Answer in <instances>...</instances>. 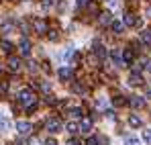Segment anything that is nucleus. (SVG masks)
I'll return each instance as SVG.
<instances>
[{
  "mask_svg": "<svg viewBox=\"0 0 151 145\" xmlns=\"http://www.w3.org/2000/svg\"><path fill=\"white\" fill-rule=\"evenodd\" d=\"M19 102L23 106H27V110H35L37 108V94H35V90H31V88L21 90L19 92Z\"/></svg>",
  "mask_w": 151,
  "mask_h": 145,
  "instance_id": "nucleus-1",
  "label": "nucleus"
},
{
  "mask_svg": "<svg viewBox=\"0 0 151 145\" xmlns=\"http://www.w3.org/2000/svg\"><path fill=\"white\" fill-rule=\"evenodd\" d=\"M45 129H47L49 133H59V131H61V121L53 117V119H49V121L45 123Z\"/></svg>",
  "mask_w": 151,
  "mask_h": 145,
  "instance_id": "nucleus-2",
  "label": "nucleus"
},
{
  "mask_svg": "<svg viewBox=\"0 0 151 145\" xmlns=\"http://www.w3.org/2000/svg\"><path fill=\"white\" fill-rule=\"evenodd\" d=\"M123 23H125L127 27H141V25H143V21H141V19H137L135 14L127 12V14H125V19H123Z\"/></svg>",
  "mask_w": 151,
  "mask_h": 145,
  "instance_id": "nucleus-3",
  "label": "nucleus"
},
{
  "mask_svg": "<svg viewBox=\"0 0 151 145\" xmlns=\"http://www.w3.org/2000/svg\"><path fill=\"white\" fill-rule=\"evenodd\" d=\"M110 57L114 59V63H116L119 68H125V66H127L125 59H123V53H121V49H112V51H110Z\"/></svg>",
  "mask_w": 151,
  "mask_h": 145,
  "instance_id": "nucleus-4",
  "label": "nucleus"
},
{
  "mask_svg": "<svg viewBox=\"0 0 151 145\" xmlns=\"http://www.w3.org/2000/svg\"><path fill=\"white\" fill-rule=\"evenodd\" d=\"M17 131H19V135H29L33 131V127H31V123L21 121V123H17Z\"/></svg>",
  "mask_w": 151,
  "mask_h": 145,
  "instance_id": "nucleus-5",
  "label": "nucleus"
},
{
  "mask_svg": "<svg viewBox=\"0 0 151 145\" xmlns=\"http://www.w3.org/2000/svg\"><path fill=\"white\" fill-rule=\"evenodd\" d=\"M19 49H21V55H29V53H31V41H29V39H27V37H23V39H21V45H19Z\"/></svg>",
  "mask_w": 151,
  "mask_h": 145,
  "instance_id": "nucleus-6",
  "label": "nucleus"
},
{
  "mask_svg": "<svg viewBox=\"0 0 151 145\" xmlns=\"http://www.w3.org/2000/svg\"><path fill=\"white\" fill-rule=\"evenodd\" d=\"M141 84H143V78L139 72H133L129 76V86H141Z\"/></svg>",
  "mask_w": 151,
  "mask_h": 145,
  "instance_id": "nucleus-7",
  "label": "nucleus"
},
{
  "mask_svg": "<svg viewBox=\"0 0 151 145\" xmlns=\"http://www.w3.org/2000/svg\"><path fill=\"white\" fill-rule=\"evenodd\" d=\"M72 78H74V70H72V68H61V70H59V80L68 82V80H72Z\"/></svg>",
  "mask_w": 151,
  "mask_h": 145,
  "instance_id": "nucleus-8",
  "label": "nucleus"
},
{
  "mask_svg": "<svg viewBox=\"0 0 151 145\" xmlns=\"http://www.w3.org/2000/svg\"><path fill=\"white\" fill-rule=\"evenodd\" d=\"M129 104L133 108H143L145 106V98H139V96H131L129 98Z\"/></svg>",
  "mask_w": 151,
  "mask_h": 145,
  "instance_id": "nucleus-9",
  "label": "nucleus"
},
{
  "mask_svg": "<svg viewBox=\"0 0 151 145\" xmlns=\"http://www.w3.org/2000/svg\"><path fill=\"white\" fill-rule=\"evenodd\" d=\"M8 68H10L12 72H19V70H21V59L10 55V59H8Z\"/></svg>",
  "mask_w": 151,
  "mask_h": 145,
  "instance_id": "nucleus-10",
  "label": "nucleus"
},
{
  "mask_svg": "<svg viewBox=\"0 0 151 145\" xmlns=\"http://www.w3.org/2000/svg\"><path fill=\"white\" fill-rule=\"evenodd\" d=\"M80 131H82V133H90V131H92V121H90V119H82Z\"/></svg>",
  "mask_w": 151,
  "mask_h": 145,
  "instance_id": "nucleus-11",
  "label": "nucleus"
},
{
  "mask_svg": "<svg viewBox=\"0 0 151 145\" xmlns=\"http://www.w3.org/2000/svg\"><path fill=\"white\" fill-rule=\"evenodd\" d=\"M98 23H100L102 27H106V25H112V17H110V12H102L100 19H98Z\"/></svg>",
  "mask_w": 151,
  "mask_h": 145,
  "instance_id": "nucleus-12",
  "label": "nucleus"
},
{
  "mask_svg": "<svg viewBox=\"0 0 151 145\" xmlns=\"http://www.w3.org/2000/svg\"><path fill=\"white\" fill-rule=\"evenodd\" d=\"M94 55H96L98 59H104V55H106V51H104V47H102L100 43H94Z\"/></svg>",
  "mask_w": 151,
  "mask_h": 145,
  "instance_id": "nucleus-13",
  "label": "nucleus"
},
{
  "mask_svg": "<svg viewBox=\"0 0 151 145\" xmlns=\"http://www.w3.org/2000/svg\"><path fill=\"white\" fill-rule=\"evenodd\" d=\"M110 27H112V31H114L116 35H121V33L125 31V23H121V21H112V25H110Z\"/></svg>",
  "mask_w": 151,
  "mask_h": 145,
  "instance_id": "nucleus-14",
  "label": "nucleus"
},
{
  "mask_svg": "<svg viewBox=\"0 0 151 145\" xmlns=\"http://www.w3.org/2000/svg\"><path fill=\"white\" fill-rule=\"evenodd\" d=\"M129 125L137 129V127H141V125H143V121H141V119H139L137 115H131V117H129Z\"/></svg>",
  "mask_w": 151,
  "mask_h": 145,
  "instance_id": "nucleus-15",
  "label": "nucleus"
},
{
  "mask_svg": "<svg viewBox=\"0 0 151 145\" xmlns=\"http://www.w3.org/2000/svg\"><path fill=\"white\" fill-rule=\"evenodd\" d=\"M33 27L37 29V33H45V31H47V25L43 23V21H35V23H33Z\"/></svg>",
  "mask_w": 151,
  "mask_h": 145,
  "instance_id": "nucleus-16",
  "label": "nucleus"
},
{
  "mask_svg": "<svg viewBox=\"0 0 151 145\" xmlns=\"http://www.w3.org/2000/svg\"><path fill=\"white\" fill-rule=\"evenodd\" d=\"M141 41H143V43H147V45H151V29H147V31H143V33H141Z\"/></svg>",
  "mask_w": 151,
  "mask_h": 145,
  "instance_id": "nucleus-17",
  "label": "nucleus"
},
{
  "mask_svg": "<svg viewBox=\"0 0 151 145\" xmlns=\"http://www.w3.org/2000/svg\"><path fill=\"white\" fill-rule=\"evenodd\" d=\"M0 47H2V51L4 53H12V43H8V41H0Z\"/></svg>",
  "mask_w": 151,
  "mask_h": 145,
  "instance_id": "nucleus-18",
  "label": "nucleus"
},
{
  "mask_svg": "<svg viewBox=\"0 0 151 145\" xmlns=\"http://www.w3.org/2000/svg\"><path fill=\"white\" fill-rule=\"evenodd\" d=\"M72 88H74L76 94H86V86H84V84H78V82H76Z\"/></svg>",
  "mask_w": 151,
  "mask_h": 145,
  "instance_id": "nucleus-19",
  "label": "nucleus"
},
{
  "mask_svg": "<svg viewBox=\"0 0 151 145\" xmlns=\"http://www.w3.org/2000/svg\"><path fill=\"white\" fill-rule=\"evenodd\" d=\"M65 129H68L72 135H76V133L80 131V125H76V123H68V125H65Z\"/></svg>",
  "mask_w": 151,
  "mask_h": 145,
  "instance_id": "nucleus-20",
  "label": "nucleus"
},
{
  "mask_svg": "<svg viewBox=\"0 0 151 145\" xmlns=\"http://www.w3.org/2000/svg\"><path fill=\"white\" fill-rule=\"evenodd\" d=\"M70 115H72V117H78V119H80V117L84 115V110H82L80 106H74V108H70Z\"/></svg>",
  "mask_w": 151,
  "mask_h": 145,
  "instance_id": "nucleus-21",
  "label": "nucleus"
},
{
  "mask_svg": "<svg viewBox=\"0 0 151 145\" xmlns=\"http://www.w3.org/2000/svg\"><path fill=\"white\" fill-rule=\"evenodd\" d=\"M129 100H125V96H116V98H112V104L114 106H123V104H127Z\"/></svg>",
  "mask_w": 151,
  "mask_h": 145,
  "instance_id": "nucleus-22",
  "label": "nucleus"
},
{
  "mask_svg": "<svg viewBox=\"0 0 151 145\" xmlns=\"http://www.w3.org/2000/svg\"><path fill=\"white\" fill-rule=\"evenodd\" d=\"M125 145H141V141L137 137H127L125 139Z\"/></svg>",
  "mask_w": 151,
  "mask_h": 145,
  "instance_id": "nucleus-23",
  "label": "nucleus"
},
{
  "mask_svg": "<svg viewBox=\"0 0 151 145\" xmlns=\"http://www.w3.org/2000/svg\"><path fill=\"white\" fill-rule=\"evenodd\" d=\"M123 59H125V63H129V61L133 59V51H131V49H125V53H123Z\"/></svg>",
  "mask_w": 151,
  "mask_h": 145,
  "instance_id": "nucleus-24",
  "label": "nucleus"
},
{
  "mask_svg": "<svg viewBox=\"0 0 151 145\" xmlns=\"http://www.w3.org/2000/svg\"><path fill=\"white\" fill-rule=\"evenodd\" d=\"M41 90H43L45 94H49V92H51V84H47V82H41Z\"/></svg>",
  "mask_w": 151,
  "mask_h": 145,
  "instance_id": "nucleus-25",
  "label": "nucleus"
},
{
  "mask_svg": "<svg viewBox=\"0 0 151 145\" xmlns=\"http://www.w3.org/2000/svg\"><path fill=\"white\" fill-rule=\"evenodd\" d=\"M0 129H4V131L8 129V121H6V119H4L2 115H0Z\"/></svg>",
  "mask_w": 151,
  "mask_h": 145,
  "instance_id": "nucleus-26",
  "label": "nucleus"
},
{
  "mask_svg": "<svg viewBox=\"0 0 151 145\" xmlns=\"http://www.w3.org/2000/svg\"><path fill=\"white\" fill-rule=\"evenodd\" d=\"M72 55H74V49L72 47H68V51H63V59H70Z\"/></svg>",
  "mask_w": 151,
  "mask_h": 145,
  "instance_id": "nucleus-27",
  "label": "nucleus"
},
{
  "mask_svg": "<svg viewBox=\"0 0 151 145\" xmlns=\"http://www.w3.org/2000/svg\"><path fill=\"white\" fill-rule=\"evenodd\" d=\"M86 145H98V137H88Z\"/></svg>",
  "mask_w": 151,
  "mask_h": 145,
  "instance_id": "nucleus-28",
  "label": "nucleus"
},
{
  "mask_svg": "<svg viewBox=\"0 0 151 145\" xmlns=\"http://www.w3.org/2000/svg\"><path fill=\"white\" fill-rule=\"evenodd\" d=\"M57 31H49V41H57Z\"/></svg>",
  "mask_w": 151,
  "mask_h": 145,
  "instance_id": "nucleus-29",
  "label": "nucleus"
},
{
  "mask_svg": "<svg viewBox=\"0 0 151 145\" xmlns=\"http://www.w3.org/2000/svg\"><path fill=\"white\" fill-rule=\"evenodd\" d=\"M143 139H145V141H151V131H149V129L143 131Z\"/></svg>",
  "mask_w": 151,
  "mask_h": 145,
  "instance_id": "nucleus-30",
  "label": "nucleus"
},
{
  "mask_svg": "<svg viewBox=\"0 0 151 145\" xmlns=\"http://www.w3.org/2000/svg\"><path fill=\"white\" fill-rule=\"evenodd\" d=\"M53 4H55V0H43V6H45V8H49Z\"/></svg>",
  "mask_w": 151,
  "mask_h": 145,
  "instance_id": "nucleus-31",
  "label": "nucleus"
},
{
  "mask_svg": "<svg viewBox=\"0 0 151 145\" xmlns=\"http://www.w3.org/2000/svg\"><path fill=\"white\" fill-rule=\"evenodd\" d=\"M29 70H31V72H37V63L31 61V63H29Z\"/></svg>",
  "mask_w": 151,
  "mask_h": 145,
  "instance_id": "nucleus-32",
  "label": "nucleus"
},
{
  "mask_svg": "<svg viewBox=\"0 0 151 145\" xmlns=\"http://www.w3.org/2000/svg\"><path fill=\"white\" fill-rule=\"evenodd\" d=\"M65 145H82V143H80L78 139H70V141H68V143H65Z\"/></svg>",
  "mask_w": 151,
  "mask_h": 145,
  "instance_id": "nucleus-33",
  "label": "nucleus"
},
{
  "mask_svg": "<svg viewBox=\"0 0 151 145\" xmlns=\"http://www.w3.org/2000/svg\"><path fill=\"white\" fill-rule=\"evenodd\" d=\"M88 2H90V0H78V6H80V8H82V6H86V4H88Z\"/></svg>",
  "mask_w": 151,
  "mask_h": 145,
  "instance_id": "nucleus-34",
  "label": "nucleus"
},
{
  "mask_svg": "<svg viewBox=\"0 0 151 145\" xmlns=\"http://www.w3.org/2000/svg\"><path fill=\"white\" fill-rule=\"evenodd\" d=\"M45 145H57V143H55V139H47V141H45Z\"/></svg>",
  "mask_w": 151,
  "mask_h": 145,
  "instance_id": "nucleus-35",
  "label": "nucleus"
},
{
  "mask_svg": "<svg viewBox=\"0 0 151 145\" xmlns=\"http://www.w3.org/2000/svg\"><path fill=\"white\" fill-rule=\"evenodd\" d=\"M29 145H39V143H37V139H33V141H31Z\"/></svg>",
  "mask_w": 151,
  "mask_h": 145,
  "instance_id": "nucleus-36",
  "label": "nucleus"
},
{
  "mask_svg": "<svg viewBox=\"0 0 151 145\" xmlns=\"http://www.w3.org/2000/svg\"><path fill=\"white\" fill-rule=\"evenodd\" d=\"M147 96L151 98V86H149V88H147Z\"/></svg>",
  "mask_w": 151,
  "mask_h": 145,
  "instance_id": "nucleus-37",
  "label": "nucleus"
}]
</instances>
